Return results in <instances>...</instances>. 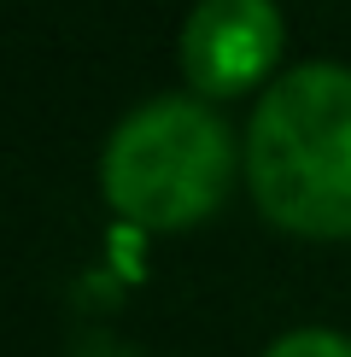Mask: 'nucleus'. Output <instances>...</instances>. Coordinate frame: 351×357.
Instances as JSON below:
<instances>
[{
	"label": "nucleus",
	"mask_w": 351,
	"mask_h": 357,
	"mask_svg": "<svg viewBox=\"0 0 351 357\" xmlns=\"http://www.w3.org/2000/svg\"><path fill=\"white\" fill-rule=\"evenodd\" d=\"M234 188V135L211 100L158 94L106 135L100 193L135 229H194Z\"/></svg>",
	"instance_id": "obj_2"
},
{
	"label": "nucleus",
	"mask_w": 351,
	"mask_h": 357,
	"mask_svg": "<svg viewBox=\"0 0 351 357\" xmlns=\"http://www.w3.org/2000/svg\"><path fill=\"white\" fill-rule=\"evenodd\" d=\"M258 211L304 241H351V70L299 65L258 100L246 129Z\"/></svg>",
	"instance_id": "obj_1"
},
{
	"label": "nucleus",
	"mask_w": 351,
	"mask_h": 357,
	"mask_svg": "<svg viewBox=\"0 0 351 357\" xmlns=\"http://www.w3.org/2000/svg\"><path fill=\"white\" fill-rule=\"evenodd\" d=\"M281 41L275 0H199L182 24V77L199 100H234L275 70Z\"/></svg>",
	"instance_id": "obj_3"
},
{
	"label": "nucleus",
	"mask_w": 351,
	"mask_h": 357,
	"mask_svg": "<svg viewBox=\"0 0 351 357\" xmlns=\"http://www.w3.org/2000/svg\"><path fill=\"white\" fill-rule=\"evenodd\" d=\"M263 357H351V340L334 334V328H292L281 334Z\"/></svg>",
	"instance_id": "obj_4"
}]
</instances>
